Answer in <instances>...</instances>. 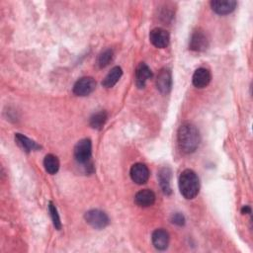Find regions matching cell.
I'll use <instances>...</instances> for the list:
<instances>
[{
    "label": "cell",
    "mask_w": 253,
    "mask_h": 253,
    "mask_svg": "<svg viewBox=\"0 0 253 253\" xmlns=\"http://www.w3.org/2000/svg\"><path fill=\"white\" fill-rule=\"evenodd\" d=\"M43 166L47 173L55 174L59 169V160L53 154H46L43 159Z\"/></svg>",
    "instance_id": "obj_19"
},
{
    "label": "cell",
    "mask_w": 253,
    "mask_h": 253,
    "mask_svg": "<svg viewBox=\"0 0 253 253\" xmlns=\"http://www.w3.org/2000/svg\"><path fill=\"white\" fill-rule=\"evenodd\" d=\"M15 140L17 144L26 152H30L32 150H37L41 148V146L37 142H35L34 140L30 139L29 137L22 133H15Z\"/></svg>",
    "instance_id": "obj_16"
},
{
    "label": "cell",
    "mask_w": 253,
    "mask_h": 253,
    "mask_svg": "<svg viewBox=\"0 0 253 253\" xmlns=\"http://www.w3.org/2000/svg\"><path fill=\"white\" fill-rule=\"evenodd\" d=\"M241 213L242 214H247V213H251V209L249 206H244L242 209H241Z\"/></svg>",
    "instance_id": "obj_23"
},
{
    "label": "cell",
    "mask_w": 253,
    "mask_h": 253,
    "mask_svg": "<svg viewBox=\"0 0 253 253\" xmlns=\"http://www.w3.org/2000/svg\"><path fill=\"white\" fill-rule=\"evenodd\" d=\"M179 190L185 199L192 200L197 197L200 191L199 177L191 169L184 170L179 177Z\"/></svg>",
    "instance_id": "obj_2"
},
{
    "label": "cell",
    "mask_w": 253,
    "mask_h": 253,
    "mask_svg": "<svg viewBox=\"0 0 253 253\" xmlns=\"http://www.w3.org/2000/svg\"><path fill=\"white\" fill-rule=\"evenodd\" d=\"M96 88V81L93 77L85 76L78 79L73 86V93L76 96L84 97L91 94Z\"/></svg>",
    "instance_id": "obj_5"
},
{
    "label": "cell",
    "mask_w": 253,
    "mask_h": 253,
    "mask_svg": "<svg viewBox=\"0 0 253 253\" xmlns=\"http://www.w3.org/2000/svg\"><path fill=\"white\" fill-rule=\"evenodd\" d=\"M151 241L153 246L157 250H165L169 244V234L163 228L155 229L151 235Z\"/></svg>",
    "instance_id": "obj_11"
},
{
    "label": "cell",
    "mask_w": 253,
    "mask_h": 253,
    "mask_svg": "<svg viewBox=\"0 0 253 253\" xmlns=\"http://www.w3.org/2000/svg\"><path fill=\"white\" fill-rule=\"evenodd\" d=\"M211 75L210 70L204 67H200L194 72L192 81L195 87L201 89V88L207 87L211 82Z\"/></svg>",
    "instance_id": "obj_12"
},
{
    "label": "cell",
    "mask_w": 253,
    "mask_h": 253,
    "mask_svg": "<svg viewBox=\"0 0 253 253\" xmlns=\"http://www.w3.org/2000/svg\"><path fill=\"white\" fill-rule=\"evenodd\" d=\"M84 218L88 224L96 229H103L105 228L109 222V216L107 213L101 210H90L85 212Z\"/></svg>",
    "instance_id": "obj_3"
},
{
    "label": "cell",
    "mask_w": 253,
    "mask_h": 253,
    "mask_svg": "<svg viewBox=\"0 0 253 253\" xmlns=\"http://www.w3.org/2000/svg\"><path fill=\"white\" fill-rule=\"evenodd\" d=\"M210 4L212 11L218 15H227L231 13L237 5L234 0H212Z\"/></svg>",
    "instance_id": "obj_10"
},
{
    "label": "cell",
    "mask_w": 253,
    "mask_h": 253,
    "mask_svg": "<svg viewBox=\"0 0 253 253\" xmlns=\"http://www.w3.org/2000/svg\"><path fill=\"white\" fill-rule=\"evenodd\" d=\"M177 141L180 150L184 153L194 152L200 145L201 135L199 129L191 123H184L177 132Z\"/></svg>",
    "instance_id": "obj_1"
},
{
    "label": "cell",
    "mask_w": 253,
    "mask_h": 253,
    "mask_svg": "<svg viewBox=\"0 0 253 253\" xmlns=\"http://www.w3.org/2000/svg\"><path fill=\"white\" fill-rule=\"evenodd\" d=\"M123 75V70L120 66H115L111 69V71L106 75L104 78L102 85L106 88H112L117 84V82L120 80V78Z\"/></svg>",
    "instance_id": "obj_17"
},
{
    "label": "cell",
    "mask_w": 253,
    "mask_h": 253,
    "mask_svg": "<svg viewBox=\"0 0 253 253\" xmlns=\"http://www.w3.org/2000/svg\"><path fill=\"white\" fill-rule=\"evenodd\" d=\"M152 72L148 65H146L144 62H141L138 64L135 70V85L138 88H144L146 81L151 78Z\"/></svg>",
    "instance_id": "obj_14"
},
{
    "label": "cell",
    "mask_w": 253,
    "mask_h": 253,
    "mask_svg": "<svg viewBox=\"0 0 253 253\" xmlns=\"http://www.w3.org/2000/svg\"><path fill=\"white\" fill-rule=\"evenodd\" d=\"M107 119H108L107 113L105 111H100L91 116L89 120V125L91 127L95 129H101L104 126Z\"/></svg>",
    "instance_id": "obj_18"
},
{
    "label": "cell",
    "mask_w": 253,
    "mask_h": 253,
    "mask_svg": "<svg viewBox=\"0 0 253 253\" xmlns=\"http://www.w3.org/2000/svg\"><path fill=\"white\" fill-rule=\"evenodd\" d=\"M155 202V194L153 191L149 189H143L137 192L134 196V203L141 207V208H147L154 204Z\"/></svg>",
    "instance_id": "obj_13"
},
{
    "label": "cell",
    "mask_w": 253,
    "mask_h": 253,
    "mask_svg": "<svg viewBox=\"0 0 253 253\" xmlns=\"http://www.w3.org/2000/svg\"><path fill=\"white\" fill-rule=\"evenodd\" d=\"M113 57H114L113 50L111 48H106L99 53L97 57V65L100 68H104L111 63V61L113 60Z\"/></svg>",
    "instance_id": "obj_20"
},
{
    "label": "cell",
    "mask_w": 253,
    "mask_h": 253,
    "mask_svg": "<svg viewBox=\"0 0 253 253\" xmlns=\"http://www.w3.org/2000/svg\"><path fill=\"white\" fill-rule=\"evenodd\" d=\"M92 155V143L89 138L79 140L74 147V157L78 163L86 164L90 161Z\"/></svg>",
    "instance_id": "obj_4"
},
{
    "label": "cell",
    "mask_w": 253,
    "mask_h": 253,
    "mask_svg": "<svg viewBox=\"0 0 253 253\" xmlns=\"http://www.w3.org/2000/svg\"><path fill=\"white\" fill-rule=\"evenodd\" d=\"M209 46V40L206 34L198 29L193 32L190 42H189V48L194 51H205Z\"/></svg>",
    "instance_id": "obj_6"
},
{
    "label": "cell",
    "mask_w": 253,
    "mask_h": 253,
    "mask_svg": "<svg viewBox=\"0 0 253 253\" xmlns=\"http://www.w3.org/2000/svg\"><path fill=\"white\" fill-rule=\"evenodd\" d=\"M48 212L50 214V217H51V220H52V223H53L54 227L57 230L61 229V221H60V218H59L56 207L54 206V204L52 202L48 203Z\"/></svg>",
    "instance_id": "obj_21"
},
{
    "label": "cell",
    "mask_w": 253,
    "mask_h": 253,
    "mask_svg": "<svg viewBox=\"0 0 253 253\" xmlns=\"http://www.w3.org/2000/svg\"><path fill=\"white\" fill-rule=\"evenodd\" d=\"M156 87L162 94H167L172 87V75L168 68H162L156 77Z\"/></svg>",
    "instance_id": "obj_9"
},
{
    "label": "cell",
    "mask_w": 253,
    "mask_h": 253,
    "mask_svg": "<svg viewBox=\"0 0 253 253\" xmlns=\"http://www.w3.org/2000/svg\"><path fill=\"white\" fill-rule=\"evenodd\" d=\"M150 42L157 48H164L169 43V34L162 28H155L149 34Z\"/></svg>",
    "instance_id": "obj_8"
},
{
    "label": "cell",
    "mask_w": 253,
    "mask_h": 253,
    "mask_svg": "<svg viewBox=\"0 0 253 253\" xmlns=\"http://www.w3.org/2000/svg\"><path fill=\"white\" fill-rule=\"evenodd\" d=\"M129 175L131 180L134 183L138 185H142V184H145L149 178V170L145 164L135 163L131 166Z\"/></svg>",
    "instance_id": "obj_7"
},
{
    "label": "cell",
    "mask_w": 253,
    "mask_h": 253,
    "mask_svg": "<svg viewBox=\"0 0 253 253\" xmlns=\"http://www.w3.org/2000/svg\"><path fill=\"white\" fill-rule=\"evenodd\" d=\"M171 221L178 226H182L185 224V216L181 212H175L171 216Z\"/></svg>",
    "instance_id": "obj_22"
},
{
    "label": "cell",
    "mask_w": 253,
    "mask_h": 253,
    "mask_svg": "<svg viewBox=\"0 0 253 253\" xmlns=\"http://www.w3.org/2000/svg\"><path fill=\"white\" fill-rule=\"evenodd\" d=\"M158 180L160 187L165 195H170L172 193L170 180H171V170L168 167H163L158 172Z\"/></svg>",
    "instance_id": "obj_15"
}]
</instances>
